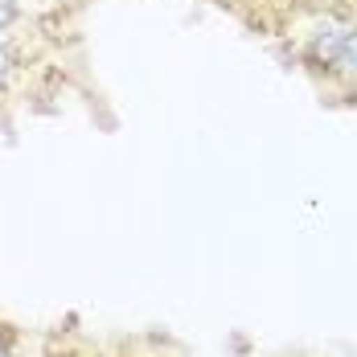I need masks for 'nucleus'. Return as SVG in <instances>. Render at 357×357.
<instances>
[{
	"label": "nucleus",
	"mask_w": 357,
	"mask_h": 357,
	"mask_svg": "<svg viewBox=\"0 0 357 357\" xmlns=\"http://www.w3.org/2000/svg\"><path fill=\"white\" fill-rule=\"evenodd\" d=\"M345 33H349V25H345V21H337V17H324L321 25L312 29V37H308V58H312L317 66H324V70H328V62L337 58V50H341Z\"/></svg>",
	"instance_id": "f257e3e1"
},
{
	"label": "nucleus",
	"mask_w": 357,
	"mask_h": 357,
	"mask_svg": "<svg viewBox=\"0 0 357 357\" xmlns=\"http://www.w3.org/2000/svg\"><path fill=\"white\" fill-rule=\"evenodd\" d=\"M328 74H337V78H349V82H357V25H349V33H345V41H341L337 58L328 62Z\"/></svg>",
	"instance_id": "f03ea898"
},
{
	"label": "nucleus",
	"mask_w": 357,
	"mask_h": 357,
	"mask_svg": "<svg viewBox=\"0 0 357 357\" xmlns=\"http://www.w3.org/2000/svg\"><path fill=\"white\" fill-rule=\"evenodd\" d=\"M17 70H21V54L13 50V41H8V37H0V95L13 86Z\"/></svg>",
	"instance_id": "7ed1b4c3"
},
{
	"label": "nucleus",
	"mask_w": 357,
	"mask_h": 357,
	"mask_svg": "<svg viewBox=\"0 0 357 357\" xmlns=\"http://www.w3.org/2000/svg\"><path fill=\"white\" fill-rule=\"evenodd\" d=\"M21 21V4L17 0H0V37H8V29Z\"/></svg>",
	"instance_id": "20e7f679"
},
{
	"label": "nucleus",
	"mask_w": 357,
	"mask_h": 357,
	"mask_svg": "<svg viewBox=\"0 0 357 357\" xmlns=\"http://www.w3.org/2000/svg\"><path fill=\"white\" fill-rule=\"evenodd\" d=\"M0 357H13V333L0 324Z\"/></svg>",
	"instance_id": "39448f33"
}]
</instances>
